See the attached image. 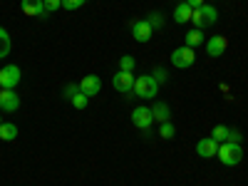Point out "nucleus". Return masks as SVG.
Instances as JSON below:
<instances>
[{
	"instance_id": "nucleus-1",
	"label": "nucleus",
	"mask_w": 248,
	"mask_h": 186,
	"mask_svg": "<svg viewBox=\"0 0 248 186\" xmlns=\"http://www.w3.org/2000/svg\"><path fill=\"white\" fill-rule=\"evenodd\" d=\"M216 156H218V161L223 164V167H236V164H241V159H243V147L241 144H233V141H223V144H218Z\"/></svg>"
},
{
	"instance_id": "nucleus-2",
	"label": "nucleus",
	"mask_w": 248,
	"mask_h": 186,
	"mask_svg": "<svg viewBox=\"0 0 248 186\" xmlns=\"http://www.w3.org/2000/svg\"><path fill=\"white\" fill-rule=\"evenodd\" d=\"M218 20V10L214 8V5H201V8H194V15H191V23H194V28H199V30H203V28H209V25H214Z\"/></svg>"
},
{
	"instance_id": "nucleus-3",
	"label": "nucleus",
	"mask_w": 248,
	"mask_h": 186,
	"mask_svg": "<svg viewBox=\"0 0 248 186\" xmlns=\"http://www.w3.org/2000/svg\"><path fill=\"white\" fill-rule=\"evenodd\" d=\"M156 92H159V85H156V79L152 75H141V77L134 79V90H132L134 97L152 99V97H156Z\"/></svg>"
},
{
	"instance_id": "nucleus-4",
	"label": "nucleus",
	"mask_w": 248,
	"mask_h": 186,
	"mask_svg": "<svg viewBox=\"0 0 248 186\" xmlns=\"http://www.w3.org/2000/svg\"><path fill=\"white\" fill-rule=\"evenodd\" d=\"M134 75L132 72H124V70H119L114 77H112V87L119 92V94H127V97H134L132 94V90H134Z\"/></svg>"
},
{
	"instance_id": "nucleus-5",
	"label": "nucleus",
	"mask_w": 248,
	"mask_h": 186,
	"mask_svg": "<svg viewBox=\"0 0 248 186\" xmlns=\"http://www.w3.org/2000/svg\"><path fill=\"white\" fill-rule=\"evenodd\" d=\"M194 60H196V55H194V47H176L174 52H171V65L176 67V70H186V67H191L194 65Z\"/></svg>"
},
{
	"instance_id": "nucleus-6",
	"label": "nucleus",
	"mask_w": 248,
	"mask_h": 186,
	"mask_svg": "<svg viewBox=\"0 0 248 186\" xmlns=\"http://www.w3.org/2000/svg\"><path fill=\"white\" fill-rule=\"evenodd\" d=\"M20 67L17 65H5L3 70H0V87L3 90H15L17 82H20Z\"/></svg>"
},
{
	"instance_id": "nucleus-7",
	"label": "nucleus",
	"mask_w": 248,
	"mask_h": 186,
	"mask_svg": "<svg viewBox=\"0 0 248 186\" xmlns=\"http://www.w3.org/2000/svg\"><path fill=\"white\" fill-rule=\"evenodd\" d=\"M152 122H154L152 107H137V109L132 112V124H134L137 129H141V132H149Z\"/></svg>"
},
{
	"instance_id": "nucleus-8",
	"label": "nucleus",
	"mask_w": 248,
	"mask_h": 186,
	"mask_svg": "<svg viewBox=\"0 0 248 186\" xmlns=\"http://www.w3.org/2000/svg\"><path fill=\"white\" fill-rule=\"evenodd\" d=\"M132 35H134L137 43H149L152 35H154V30H152V25L147 23V17H144V20H134V23H132Z\"/></svg>"
},
{
	"instance_id": "nucleus-9",
	"label": "nucleus",
	"mask_w": 248,
	"mask_h": 186,
	"mask_svg": "<svg viewBox=\"0 0 248 186\" xmlns=\"http://www.w3.org/2000/svg\"><path fill=\"white\" fill-rule=\"evenodd\" d=\"M0 109H3V112L20 109V97H17L15 90H0Z\"/></svg>"
},
{
	"instance_id": "nucleus-10",
	"label": "nucleus",
	"mask_w": 248,
	"mask_h": 186,
	"mask_svg": "<svg viewBox=\"0 0 248 186\" xmlns=\"http://www.w3.org/2000/svg\"><path fill=\"white\" fill-rule=\"evenodd\" d=\"M226 47H229V40H226L223 35H214L209 43H206V55L209 57H221L226 52Z\"/></svg>"
},
{
	"instance_id": "nucleus-11",
	"label": "nucleus",
	"mask_w": 248,
	"mask_h": 186,
	"mask_svg": "<svg viewBox=\"0 0 248 186\" xmlns=\"http://www.w3.org/2000/svg\"><path fill=\"white\" fill-rule=\"evenodd\" d=\"M216 152H218V141H216V139H211V137L199 139V144H196V154H199L201 159H211V156H216Z\"/></svg>"
},
{
	"instance_id": "nucleus-12",
	"label": "nucleus",
	"mask_w": 248,
	"mask_h": 186,
	"mask_svg": "<svg viewBox=\"0 0 248 186\" xmlns=\"http://www.w3.org/2000/svg\"><path fill=\"white\" fill-rule=\"evenodd\" d=\"M79 90H82V94L94 97V94H99V90H102V79H99L97 75H85V79L79 82Z\"/></svg>"
},
{
	"instance_id": "nucleus-13",
	"label": "nucleus",
	"mask_w": 248,
	"mask_h": 186,
	"mask_svg": "<svg viewBox=\"0 0 248 186\" xmlns=\"http://www.w3.org/2000/svg\"><path fill=\"white\" fill-rule=\"evenodd\" d=\"M20 8H23V13L30 15V17H47L43 0H23V3H20Z\"/></svg>"
},
{
	"instance_id": "nucleus-14",
	"label": "nucleus",
	"mask_w": 248,
	"mask_h": 186,
	"mask_svg": "<svg viewBox=\"0 0 248 186\" xmlns=\"http://www.w3.org/2000/svg\"><path fill=\"white\" fill-rule=\"evenodd\" d=\"M191 15H194V8L184 0V3H179V5L174 8V23L184 25V23H189V20H191Z\"/></svg>"
},
{
	"instance_id": "nucleus-15",
	"label": "nucleus",
	"mask_w": 248,
	"mask_h": 186,
	"mask_svg": "<svg viewBox=\"0 0 248 186\" xmlns=\"http://www.w3.org/2000/svg\"><path fill=\"white\" fill-rule=\"evenodd\" d=\"M152 114H154L156 122H171V109H169L167 102H156L152 107Z\"/></svg>"
},
{
	"instance_id": "nucleus-16",
	"label": "nucleus",
	"mask_w": 248,
	"mask_h": 186,
	"mask_svg": "<svg viewBox=\"0 0 248 186\" xmlns=\"http://www.w3.org/2000/svg\"><path fill=\"white\" fill-rule=\"evenodd\" d=\"M201 43H203V32H201L199 28L189 30V32H186V37H184V45H186V47H196V45H201Z\"/></svg>"
},
{
	"instance_id": "nucleus-17",
	"label": "nucleus",
	"mask_w": 248,
	"mask_h": 186,
	"mask_svg": "<svg viewBox=\"0 0 248 186\" xmlns=\"http://www.w3.org/2000/svg\"><path fill=\"white\" fill-rule=\"evenodd\" d=\"M0 139H3V141L17 139V127H15V124H10V122H3V124H0Z\"/></svg>"
},
{
	"instance_id": "nucleus-18",
	"label": "nucleus",
	"mask_w": 248,
	"mask_h": 186,
	"mask_svg": "<svg viewBox=\"0 0 248 186\" xmlns=\"http://www.w3.org/2000/svg\"><path fill=\"white\" fill-rule=\"evenodd\" d=\"M229 132H231V127H226V124H216V127L211 129V139L223 144V141H229Z\"/></svg>"
},
{
	"instance_id": "nucleus-19",
	"label": "nucleus",
	"mask_w": 248,
	"mask_h": 186,
	"mask_svg": "<svg viewBox=\"0 0 248 186\" xmlns=\"http://www.w3.org/2000/svg\"><path fill=\"white\" fill-rule=\"evenodd\" d=\"M10 55V35L5 28H0V57H8Z\"/></svg>"
},
{
	"instance_id": "nucleus-20",
	"label": "nucleus",
	"mask_w": 248,
	"mask_h": 186,
	"mask_svg": "<svg viewBox=\"0 0 248 186\" xmlns=\"http://www.w3.org/2000/svg\"><path fill=\"white\" fill-rule=\"evenodd\" d=\"M147 23L152 25V30H161V28H164V15H161L159 10H154V13H149Z\"/></svg>"
},
{
	"instance_id": "nucleus-21",
	"label": "nucleus",
	"mask_w": 248,
	"mask_h": 186,
	"mask_svg": "<svg viewBox=\"0 0 248 186\" xmlns=\"http://www.w3.org/2000/svg\"><path fill=\"white\" fill-rule=\"evenodd\" d=\"M176 129H174V124L171 122H161V127H159V137L161 139H174Z\"/></svg>"
},
{
	"instance_id": "nucleus-22",
	"label": "nucleus",
	"mask_w": 248,
	"mask_h": 186,
	"mask_svg": "<svg viewBox=\"0 0 248 186\" xmlns=\"http://www.w3.org/2000/svg\"><path fill=\"white\" fill-rule=\"evenodd\" d=\"M134 65H137V62H134V57H132V55H122V57H119V70L132 72V70H134Z\"/></svg>"
},
{
	"instance_id": "nucleus-23",
	"label": "nucleus",
	"mask_w": 248,
	"mask_h": 186,
	"mask_svg": "<svg viewBox=\"0 0 248 186\" xmlns=\"http://www.w3.org/2000/svg\"><path fill=\"white\" fill-rule=\"evenodd\" d=\"M70 102H72V107H75V109H85V107L90 105V97L79 92V94H75V97H72Z\"/></svg>"
},
{
	"instance_id": "nucleus-24",
	"label": "nucleus",
	"mask_w": 248,
	"mask_h": 186,
	"mask_svg": "<svg viewBox=\"0 0 248 186\" xmlns=\"http://www.w3.org/2000/svg\"><path fill=\"white\" fill-rule=\"evenodd\" d=\"M82 90H79V85H75V82H70V85H65V90H62V97L65 99H72L75 94H79Z\"/></svg>"
},
{
	"instance_id": "nucleus-25",
	"label": "nucleus",
	"mask_w": 248,
	"mask_h": 186,
	"mask_svg": "<svg viewBox=\"0 0 248 186\" xmlns=\"http://www.w3.org/2000/svg\"><path fill=\"white\" fill-rule=\"evenodd\" d=\"M85 3H87V0H62V8H65V10H79Z\"/></svg>"
},
{
	"instance_id": "nucleus-26",
	"label": "nucleus",
	"mask_w": 248,
	"mask_h": 186,
	"mask_svg": "<svg viewBox=\"0 0 248 186\" xmlns=\"http://www.w3.org/2000/svg\"><path fill=\"white\" fill-rule=\"evenodd\" d=\"M43 3H45V13H47V15L62 8V0H43Z\"/></svg>"
},
{
	"instance_id": "nucleus-27",
	"label": "nucleus",
	"mask_w": 248,
	"mask_h": 186,
	"mask_svg": "<svg viewBox=\"0 0 248 186\" xmlns=\"http://www.w3.org/2000/svg\"><path fill=\"white\" fill-rule=\"evenodd\" d=\"M152 77L156 79V85H161V82H167V70H161V67H156V70L152 72Z\"/></svg>"
},
{
	"instance_id": "nucleus-28",
	"label": "nucleus",
	"mask_w": 248,
	"mask_h": 186,
	"mask_svg": "<svg viewBox=\"0 0 248 186\" xmlns=\"http://www.w3.org/2000/svg\"><path fill=\"white\" fill-rule=\"evenodd\" d=\"M229 141H233V144H241V141H243V134H241L238 129H231V132H229Z\"/></svg>"
},
{
	"instance_id": "nucleus-29",
	"label": "nucleus",
	"mask_w": 248,
	"mask_h": 186,
	"mask_svg": "<svg viewBox=\"0 0 248 186\" xmlns=\"http://www.w3.org/2000/svg\"><path fill=\"white\" fill-rule=\"evenodd\" d=\"M186 3H189L191 8H201V5H203V0H186Z\"/></svg>"
},
{
	"instance_id": "nucleus-30",
	"label": "nucleus",
	"mask_w": 248,
	"mask_h": 186,
	"mask_svg": "<svg viewBox=\"0 0 248 186\" xmlns=\"http://www.w3.org/2000/svg\"><path fill=\"white\" fill-rule=\"evenodd\" d=\"M0 124H3V117H0Z\"/></svg>"
},
{
	"instance_id": "nucleus-31",
	"label": "nucleus",
	"mask_w": 248,
	"mask_h": 186,
	"mask_svg": "<svg viewBox=\"0 0 248 186\" xmlns=\"http://www.w3.org/2000/svg\"><path fill=\"white\" fill-rule=\"evenodd\" d=\"M0 90H3V87H0Z\"/></svg>"
}]
</instances>
